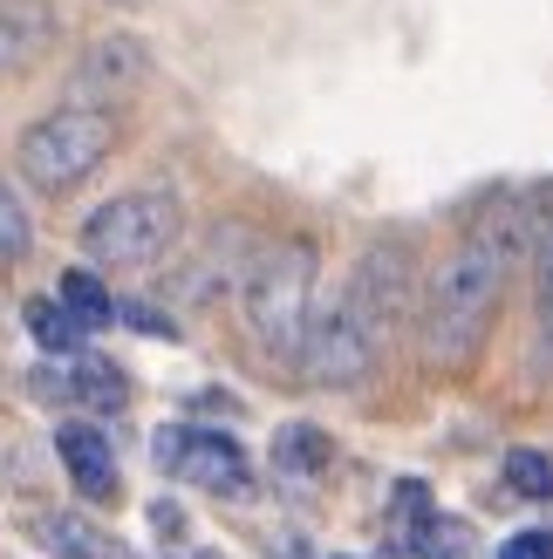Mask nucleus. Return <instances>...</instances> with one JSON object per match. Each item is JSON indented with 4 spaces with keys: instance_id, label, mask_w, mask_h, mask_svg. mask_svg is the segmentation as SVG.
Masks as SVG:
<instances>
[{
    "instance_id": "obj_1",
    "label": "nucleus",
    "mask_w": 553,
    "mask_h": 559,
    "mask_svg": "<svg viewBox=\"0 0 553 559\" xmlns=\"http://www.w3.org/2000/svg\"><path fill=\"white\" fill-rule=\"evenodd\" d=\"M527 246H533V212L499 205L472 239H458L437 260L431 287H424V314H417V342L437 369H464L485 348V328L499 314V294Z\"/></svg>"
},
{
    "instance_id": "obj_2",
    "label": "nucleus",
    "mask_w": 553,
    "mask_h": 559,
    "mask_svg": "<svg viewBox=\"0 0 553 559\" xmlns=\"http://www.w3.org/2000/svg\"><path fill=\"white\" fill-rule=\"evenodd\" d=\"M315 273H321V253L308 239H281L267 246L254 280L239 287V321L246 334L267 348V355H301V342H308L315 328Z\"/></svg>"
},
{
    "instance_id": "obj_3",
    "label": "nucleus",
    "mask_w": 553,
    "mask_h": 559,
    "mask_svg": "<svg viewBox=\"0 0 553 559\" xmlns=\"http://www.w3.org/2000/svg\"><path fill=\"white\" fill-rule=\"evenodd\" d=\"M178 233H185V205L172 191H123V199L82 218V253L103 273H144L178 246Z\"/></svg>"
},
{
    "instance_id": "obj_4",
    "label": "nucleus",
    "mask_w": 553,
    "mask_h": 559,
    "mask_svg": "<svg viewBox=\"0 0 553 559\" xmlns=\"http://www.w3.org/2000/svg\"><path fill=\"white\" fill-rule=\"evenodd\" d=\"M109 151H117V117L69 103V109H48V117H35L21 130L14 164H21V178L35 191H69V185L90 178Z\"/></svg>"
},
{
    "instance_id": "obj_5",
    "label": "nucleus",
    "mask_w": 553,
    "mask_h": 559,
    "mask_svg": "<svg viewBox=\"0 0 553 559\" xmlns=\"http://www.w3.org/2000/svg\"><path fill=\"white\" fill-rule=\"evenodd\" d=\"M376 348H383V328L376 314L355 294H336L328 307H315V328L301 342V376L321 382V389H355L369 369H376Z\"/></svg>"
},
{
    "instance_id": "obj_6",
    "label": "nucleus",
    "mask_w": 553,
    "mask_h": 559,
    "mask_svg": "<svg viewBox=\"0 0 553 559\" xmlns=\"http://www.w3.org/2000/svg\"><path fill=\"white\" fill-rule=\"evenodd\" d=\"M151 451H157L164 471H178V478L205 485V491H226V498L254 491V464H246V451L233 437H219V430H157Z\"/></svg>"
},
{
    "instance_id": "obj_7",
    "label": "nucleus",
    "mask_w": 553,
    "mask_h": 559,
    "mask_svg": "<svg viewBox=\"0 0 553 559\" xmlns=\"http://www.w3.org/2000/svg\"><path fill=\"white\" fill-rule=\"evenodd\" d=\"M151 82V48L137 41V35H96L90 48L75 55V75H69V90L82 109H117L130 103L137 90Z\"/></svg>"
},
{
    "instance_id": "obj_8",
    "label": "nucleus",
    "mask_w": 553,
    "mask_h": 559,
    "mask_svg": "<svg viewBox=\"0 0 553 559\" xmlns=\"http://www.w3.org/2000/svg\"><path fill=\"white\" fill-rule=\"evenodd\" d=\"M260 253H254V233L246 226H219L205 246H199V260H191L178 280H172V300L185 307H212L219 294H239L246 280H254Z\"/></svg>"
},
{
    "instance_id": "obj_9",
    "label": "nucleus",
    "mask_w": 553,
    "mask_h": 559,
    "mask_svg": "<svg viewBox=\"0 0 553 559\" xmlns=\"http://www.w3.org/2000/svg\"><path fill=\"white\" fill-rule=\"evenodd\" d=\"M55 451H62V464H69V478H75V491L82 498H117V451H109V437L96 430V424H62L55 430Z\"/></svg>"
},
{
    "instance_id": "obj_10",
    "label": "nucleus",
    "mask_w": 553,
    "mask_h": 559,
    "mask_svg": "<svg viewBox=\"0 0 553 559\" xmlns=\"http://www.w3.org/2000/svg\"><path fill=\"white\" fill-rule=\"evenodd\" d=\"M349 294H355V300H363L369 314H376V328H383V334H390V328H397V314L410 307V266H403L397 246H376V253H369L363 266H355Z\"/></svg>"
},
{
    "instance_id": "obj_11",
    "label": "nucleus",
    "mask_w": 553,
    "mask_h": 559,
    "mask_svg": "<svg viewBox=\"0 0 553 559\" xmlns=\"http://www.w3.org/2000/svg\"><path fill=\"white\" fill-rule=\"evenodd\" d=\"M27 533H35V546L55 552V559H130V546H117L103 525L75 519V512H42Z\"/></svg>"
},
{
    "instance_id": "obj_12",
    "label": "nucleus",
    "mask_w": 553,
    "mask_h": 559,
    "mask_svg": "<svg viewBox=\"0 0 553 559\" xmlns=\"http://www.w3.org/2000/svg\"><path fill=\"white\" fill-rule=\"evenodd\" d=\"M69 396H82L90 409H103V416H117L123 403H130V382H123V369L109 355H69Z\"/></svg>"
},
{
    "instance_id": "obj_13",
    "label": "nucleus",
    "mask_w": 553,
    "mask_h": 559,
    "mask_svg": "<svg viewBox=\"0 0 553 559\" xmlns=\"http://www.w3.org/2000/svg\"><path fill=\"white\" fill-rule=\"evenodd\" d=\"M328 457H336L328 430H315V424H281L273 430V471H287V478H315V471H328Z\"/></svg>"
},
{
    "instance_id": "obj_14",
    "label": "nucleus",
    "mask_w": 553,
    "mask_h": 559,
    "mask_svg": "<svg viewBox=\"0 0 553 559\" xmlns=\"http://www.w3.org/2000/svg\"><path fill=\"white\" fill-rule=\"evenodd\" d=\"M533 314H540V342L553 361V199L533 212Z\"/></svg>"
},
{
    "instance_id": "obj_15",
    "label": "nucleus",
    "mask_w": 553,
    "mask_h": 559,
    "mask_svg": "<svg viewBox=\"0 0 553 559\" xmlns=\"http://www.w3.org/2000/svg\"><path fill=\"white\" fill-rule=\"evenodd\" d=\"M21 321H27V334H35L48 355H82V321L69 314L62 300H27Z\"/></svg>"
},
{
    "instance_id": "obj_16",
    "label": "nucleus",
    "mask_w": 553,
    "mask_h": 559,
    "mask_svg": "<svg viewBox=\"0 0 553 559\" xmlns=\"http://www.w3.org/2000/svg\"><path fill=\"white\" fill-rule=\"evenodd\" d=\"M62 307H69L82 328H109V321H123V307L103 294V280H96L90 266H69V273H62Z\"/></svg>"
},
{
    "instance_id": "obj_17",
    "label": "nucleus",
    "mask_w": 553,
    "mask_h": 559,
    "mask_svg": "<svg viewBox=\"0 0 553 559\" xmlns=\"http://www.w3.org/2000/svg\"><path fill=\"white\" fill-rule=\"evenodd\" d=\"M410 546H417V559H472V525H458V519H424L417 533H410Z\"/></svg>"
},
{
    "instance_id": "obj_18",
    "label": "nucleus",
    "mask_w": 553,
    "mask_h": 559,
    "mask_svg": "<svg viewBox=\"0 0 553 559\" xmlns=\"http://www.w3.org/2000/svg\"><path fill=\"white\" fill-rule=\"evenodd\" d=\"M27 246H35V218H27V205L14 199V185H0V266L21 260Z\"/></svg>"
},
{
    "instance_id": "obj_19",
    "label": "nucleus",
    "mask_w": 553,
    "mask_h": 559,
    "mask_svg": "<svg viewBox=\"0 0 553 559\" xmlns=\"http://www.w3.org/2000/svg\"><path fill=\"white\" fill-rule=\"evenodd\" d=\"M506 485L519 498H553V451H513L506 457Z\"/></svg>"
},
{
    "instance_id": "obj_20",
    "label": "nucleus",
    "mask_w": 553,
    "mask_h": 559,
    "mask_svg": "<svg viewBox=\"0 0 553 559\" xmlns=\"http://www.w3.org/2000/svg\"><path fill=\"white\" fill-rule=\"evenodd\" d=\"M151 525H157L164 546H185V512L172 506V498H157V506H151Z\"/></svg>"
},
{
    "instance_id": "obj_21",
    "label": "nucleus",
    "mask_w": 553,
    "mask_h": 559,
    "mask_svg": "<svg viewBox=\"0 0 553 559\" xmlns=\"http://www.w3.org/2000/svg\"><path fill=\"white\" fill-rule=\"evenodd\" d=\"M499 559H553V533H519L499 546Z\"/></svg>"
},
{
    "instance_id": "obj_22",
    "label": "nucleus",
    "mask_w": 553,
    "mask_h": 559,
    "mask_svg": "<svg viewBox=\"0 0 553 559\" xmlns=\"http://www.w3.org/2000/svg\"><path fill=\"white\" fill-rule=\"evenodd\" d=\"M123 321H130L137 334H172V321H164L157 307H144V300H123Z\"/></svg>"
},
{
    "instance_id": "obj_23",
    "label": "nucleus",
    "mask_w": 553,
    "mask_h": 559,
    "mask_svg": "<svg viewBox=\"0 0 553 559\" xmlns=\"http://www.w3.org/2000/svg\"><path fill=\"white\" fill-rule=\"evenodd\" d=\"M14 55H21V35H14V21H8V14H0V69H8V62H14Z\"/></svg>"
},
{
    "instance_id": "obj_24",
    "label": "nucleus",
    "mask_w": 553,
    "mask_h": 559,
    "mask_svg": "<svg viewBox=\"0 0 553 559\" xmlns=\"http://www.w3.org/2000/svg\"><path fill=\"white\" fill-rule=\"evenodd\" d=\"M191 559H226V552H191Z\"/></svg>"
}]
</instances>
